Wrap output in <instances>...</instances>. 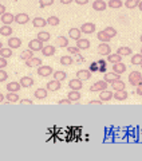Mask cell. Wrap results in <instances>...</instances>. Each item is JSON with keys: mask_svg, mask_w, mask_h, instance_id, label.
<instances>
[{"mask_svg": "<svg viewBox=\"0 0 142 161\" xmlns=\"http://www.w3.org/2000/svg\"><path fill=\"white\" fill-rule=\"evenodd\" d=\"M135 93L138 95H142V85H138V86L135 87Z\"/></svg>", "mask_w": 142, "mask_h": 161, "instance_id": "cell-52", "label": "cell"}, {"mask_svg": "<svg viewBox=\"0 0 142 161\" xmlns=\"http://www.w3.org/2000/svg\"><path fill=\"white\" fill-rule=\"evenodd\" d=\"M138 8H139V11H142V0H141L139 4H138Z\"/></svg>", "mask_w": 142, "mask_h": 161, "instance_id": "cell-57", "label": "cell"}, {"mask_svg": "<svg viewBox=\"0 0 142 161\" xmlns=\"http://www.w3.org/2000/svg\"><path fill=\"white\" fill-rule=\"evenodd\" d=\"M55 51H57V48H55V46H44L42 48V54L44 55V57H52V55L55 54Z\"/></svg>", "mask_w": 142, "mask_h": 161, "instance_id": "cell-17", "label": "cell"}, {"mask_svg": "<svg viewBox=\"0 0 142 161\" xmlns=\"http://www.w3.org/2000/svg\"><path fill=\"white\" fill-rule=\"evenodd\" d=\"M107 60L110 63H118V62H121L122 60V57H121L119 54H109L107 55Z\"/></svg>", "mask_w": 142, "mask_h": 161, "instance_id": "cell-29", "label": "cell"}, {"mask_svg": "<svg viewBox=\"0 0 142 161\" xmlns=\"http://www.w3.org/2000/svg\"><path fill=\"white\" fill-rule=\"evenodd\" d=\"M20 85H22V87H31L34 85V79L31 77H23L20 79Z\"/></svg>", "mask_w": 142, "mask_h": 161, "instance_id": "cell-26", "label": "cell"}, {"mask_svg": "<svg viewBox=\"0 0 142 161\" xmlns=\"http://www.w3.org/2000/svg\"><path fill=\"white\" fill-rule=\"evenodd\" d=\"M6 11H7V9H6V6H3V4H0V16H2L3 14H6Z\"/></svg>", "mask_w": 142, "mask_h": 161, "instance_id": "cell-53", "label": "cell"}, {"mask_svg": "<svg viewBox=\"0 0 142 161\" xmlns=\"http://www.w3.org/2000/svg\"><path fill=\"white\" fill-rule=\"evenodd\" d=\"M113 95H114V93L113 92H110V90H102L101 92V94H99V99L102 101V102H107V101H110L111 98H113Z\"/></svg>", "mask_w": 142, "mask_h": 161, "instance_id": "cell-8", "label": "cell"}, {"mask_svg": "<svg viewBox=\"0 0 142 161\" xmlns=\"http://www.w3.org/2000/svg\"><path fill=\"white\" fill-rule=\"evenodd\" d=\"M97 38H98V40H101L102 43H107V42H110V39H111L110 36H107V34H106L103 30H102L101 32L97 34Z\"/></svg>", "mask_w": 142, "mask_h": 161, "instance_id": "cell-35", "label": "cell"}, {"mask_svg": "<svg viewBox=\"0 0 142 161\" xmlns=\"http://www.w3.org/2000/svg\"><path fill=\"white\" fill-rule=\"evenodd\" d=\"M22 46V40L19 38H9L8 39V47L9 48H19Z\"/></svg>", "mask_w": 142, "mask_h": 161, "instance_id": "cell-18", "label": "cell"}, {"mask_svg": "<svg viewBox=\"0 0 142 161\" xmlns=\"http://www.w3.org/2000/svg\"><path fill=\"white\" fill-rule=\"evenodd\" d=\"M95 24L94 23H90V22H87V23H85V24H82V27H80L79 30H80V32L82 34H93V32H95Z\"/></svg>", "mask_w": 142, "mask_h": 161, "instance_id": "cell-5", "label": "cell"}, {"mask_svg": "<svg viewBox=\"0 0 142 161\" xmlns=\"http://www.w3.org/2000/svg\"><path fill=\"white\" fill-rule=\"evenodd\" d=\"M34 57V51H32V50H24V51L22 53V54H20V59H22V60H28V59H31Z\"/></svg>", "mask_w": 142, "mask_h": 161, "instance_id": "cell-31", "label": "cell"}, {"mask_svg": "<svg viewBox=\"0 0 142 161\" xmlns=\"http://www.w3.org/2000/svg\"><path fill=\"white\" fill-rule=\"evenodd\" d=\"M47 92H48L47 89H42V87H40L38 90H35L34 95H35V98H38V99H43V98L47 97Z\"/></svg>", "mask_w": 142, "mask_h": 161, "instance_id": "cell-27", "label": "cell"}, {"mask_svg": "<svg viewBox=\"0 0 142 161\" xmlns=\"http://www.w3.org/2000/svg\"><path fill=\"white\" fill-rule=\"evenodd\" d=\"M77 4H79V6H85V4L89 3V0H74Z\"/></svg>", "mask_w": 142, "mask_h": 161, "instance_id": "cell-50", "label": "cell"}, {"mask_svg": "<svg viewBox=\"0 0 142 161\" xmlns=\"http://www.w3.org/2000/svg\"><path fill=\"white\" fill-rule=\"evenodd\" d=\"M59 105H71V101L67 98V99H60L59 102H58Z\"/></svg>", "mask_w": 142, "mask_h": 161, "instance_id": "cell-49", "label": "cell"}, {"mask_svg": "<svg viewBox=\"0 0 142 161\" xmlns=\"http://www.w3.org/2000/svg\"><path fill=\"white\" fill-rule=\"evenodd\" d=\"M123 6V3L121 2V0H109V7L110 8H121Z\"/></svg>", "mask_w": 142, "mask_h": 161, "instance_id": "cell-40", "label": "cell"}, {"mask_svg": "<svg viewBox=\"0 0 142 161\" xmlns=\"http://www.w3.org/2000/svg\"><path fill=\"white\" fill-rule=\"evenodd\" d=\"M129 83L131 86H138V85H142V75L139 71H133L129 75Z\"/></svg>", "mask_w": 142, "mask_h": 161, "instance_id": "cell-1", "label": "cell"}, {"mask_svg": "<svg viewBox=\"0 0 142 161\" xmlns=\"http://www.w3.org/2000/svg\"><path fill=\"white\" fill-rule=\"evenodd\" d=\"M12 28L11 26H7V24H4L3 27H0V35H3V36H11L12 35Z\"/></svg>", "mask_w": 142, "mask_h": 161, "instance_id": "cell-28", "label": "cell"}, {"mask_svg": "<svg viewBox=\"0 0 142 161\" xmlns=\"http://www.w3.org/2000/svg\"><path fill=\"white\" fill-rule=\"evenodd\" d=\"M68 86L71 90H77V92H80L83 87V85H82V80L78 79V78H75V79H71L70 82H68Z\"/></svg>", "mask_w": 142, "mask_h": 161, "instance_id": "cell-7", "label": "cell"}, {"mask_svg": "<svg viewBox=\"0 0 142 161\" xmlns=\"http://www.w3.org/2000/svg\"><path fill=\"white\" fill-rule=\"evenodd\" d=\"M57 44L59 47H66L67 48V46H68V40H67V38H64V36H58L57 38Z\"/></svg>", "mask_w": 142, "mask_h": 161, "instance_id": "cell-36", "label": "cell"}, {"mask_svg": "<svg viewBox=\"0 0 142 161\" xmlns=\"http://www.w3.org/2000/svg\"><path fill=\"white\" fill-rule=\"evenodd\" d=\"M107 89V82L103 79V80H97L94 85L90 86V92L91 93H95V92H102V90Z\"/></svg>", "mask_w": 142, "mask_h": 161, "instance_id": "cell-2", "label": "cell"}, {"mask_svg": "<svg viewBox=\"0 0 142 161\" xmlns=\"http://www.w3.org/2000/svg\"><path fill=\"white\" fill-rule=\"evenodd\" d=\"M141 69H142V64H141Z\"/></svg>", "mask_w": 142, "mask_h": 161, "instance_id": "cell-61", "label": "cell"}, {"mask_svg": "<svg viewBox=\"0 0 142 161\" xmlns=\"http://www.w3.org/2000/svg\"><path fill=\"white\" fill-rule=\"evenodd\" d=\"M103 31L106 32V34H107V36H110V38H114V36H117V30L114 28V27H106L105 30H103Z\"/></svg>", "mask_w": 142, "mask_h": 161, "instance_id": "cell-43", "label": "cell"}, {"mask_svg": "<svg viewBox=\"0 0 142 161\" xmlns=\"http://www.w3.org/2000/svg\"><path fill=\"white\" fill-rule=\"evenodd\" d=\"M67 51H68L70 54H79L80 50H79L78 47H71V46H67Z\"/></svg>", "mask_w": 142, "mask_h": 161, "instance_id": "cell-46", "label": "cell"}, {"mask_svg": "<svg viewBox=\"0 0 142 161\" xmlns=\"http://www.w3.org/2000/svg\"><path fill=\"white\" fill-rule=\"evenodd\" d=\"M93 8L95 11H105L107 8V4L105 3V0H95L93 3Z\"/></svg>", "mask_w": 142, "mask_h": 161, "instance_id": "cell-11", "label": "cell"}, {"mask_svg": "<svg viewBox=\"0 0 142 161\" xmlns=\"http://www.w3.org/2000/svg\"><path fill=\"white\" fill-rule=\"evenodd\" d=\"M50 32H46V31H42V32H38V39L39 40H42V42L44 43V42H48L50 40Z\"/></svg>", "mask_w": 142, "mask_h": 161, "instance_id": "cell-38", "label": "cell"}, {"mask_svg": "<svg viewBox=\"0 0 142 161\" xmlns=\"http://www.w3.org/2000/svg\"><path fill=\"white\" fill-rule=\"evenodd\" d=\"M19 102L20 103H22V105H32L34 102H32V101L31 99H20L19 101Z\"/></svg>", "mask_w": 142, "mask_h": 161, "instance_id": "cell-48", "label": "cell"}, {"mask_svg": "<svg viewBox=\"0 0 142 161\" xmlns=\"http://www.w3.org/2000/svg\"><path fill=\"white\" fill-rule=\"evenodd\" d=\"M113 71L117 73V74H122V73H125V71H126L125 63H122V62L114 63V64H113Z\"/></svg>", "mask_w": 142, "mask_h": 161, "instance_id": "cell-21", "label": "cell"}, {"mask_svg": "<svg viewBox=\"0 0 142 161\" xmlns=\"http://www.w3.org/2000/svg\"><path fill=\"white\" fill-rule=\"evenodd\" d=\"M46 86H47L46 89H47L48 92H58V90H60V87H62V85H60L59 80L52 79V80H50V82H47Z\"/></svg>", "mask_w": 142, "mask_h": 161, "instance_id": "cell-6", "label": "cell"}, {"mask_svg": "<svg viewBox=\"0 0 142 161\" xmlns=\"http://www.w3.org/2000/svg\"><path fill=\"white\" fill-rule=\"evenodd\" d=\"M139 2H141V0H126V2H125V7L133 9V8H135V7H138Z\"/></svg>", "mask_w": 142, "mask_h": 161, "instance_id": "cell-37", "label": "cell"}, {"mask_svg": "<svg viewBox=\"0 0 142 161\" xmlns=\"http://www.w3.org/2000/svg\"><path fill=\"white\" fill-rule=\"evenodd\" d=\"M54 74V70L52 67H50V66H39L38 67V75H40V77H50V75H52Z\"/></svg>", "mask_w": 142, "mask_h": 161, "instance_id": "cell-4", "label": "cell"}, {"mask_svg": "<svg viewBox=\"0 0 142 161\" xmlns=\"http://www.w3.org/2000/svg\"><path fill=\"white\" fill-rule=\"evenodd\" d=\"M32 24H34V27L43 28L44 26H47V20L43 19V18H40V16H36V18H34V20H32Z\"/></svg>", "mask_w": 142, "mask_h": 161, "instance_id": "cell-16", "label": "cell"}, {"mask_svg": "<svg viewBox=\"0 0 142 161\" xmlns=\"http://www.w3.org/2000/svg\"><path fill=\"white\" fill-rule=\"evenodd\" d=\"M80 97H82V95H80V93L77 92V90H71V92L67 94V98L71 101V102H77V101H79Z\"/></svg>", "mask_w": 142, "mask_h": 161, "instance_id": "cell-24", "label": "cell"}, {"mask_svg": "<svg viewBox=\"0 0 142 161\" xmlns=\"http://www.w3.org/2000/svg\"><path fill=\"white\" fill-rule=\"evenodd\" d=\"M7 59L6 58H3V57H0V69H6L7 67Z\"/></svg>", "mask_w": 142, "mask_h": 161, "instance_id": "cell-47", "label": "cell"}, {"mask_svg": "<svg viewBox=\"0 0 142 161\" xmlns=\"http://www.w3.org/2000/svg\"><path fill=\"white\" fill-rule=\"evenodd\" d=\"M90 105H101V103H102V101H90V102H89Z\"/></svg>", "mask_w": 142, "mask_h": 161, "instance_id": "cell-54", "label": "cell"}, {"mask_svg": "<svg viewBox=\"0 0 142 161\" xmlns=\"http://www.w3.org/2000/svg\"><path fill=\"white\" fill-rule=\"evenodd\" d=\"M2 48H3V43H2V42H0V50H2Z\"/></svg>", "mask_w": 142, "mask_h": 161, "instance_id": "cell-58", "label": "cell"}, {"mask_svg": "<svg viewBox=\"0 0 142 161\" xmlns=\"http://www.w3.org/2000/svg\"><path fill=\"white\" fill-rule=\"evenodd\" d=\"M77 78L80 79V80H87V79L91 78V71L90 70H86V69L79 70V71L77 73Z\"/></svg>", "mask_w": 142, "mask_h": 161, "instance_id": "cell-10", "label": "cell"}, {"mask_svg": "<svg viewBox=\"0 0 142 161\" xmlns=\"http://www.w3.org/2000/svg\"><path fill=\"white\" fill-rule=\"evenodd\" d=\"M117 54H119L121 57H128V55H131L133 51H131L130 47H119L117 50Z\"/></svg>", "mask_w": 142, "mask_h": 161, "instance_id": "cell-30", "label": "cell"}, {"mask_svg": "<svg viewBox=\"0 0 142 161\" xmlns=\"http://www.w3.org/2000/svg\"><path fill=\"white\" fill-rule=\"evenodd\" d=\"M111 87H113L114 92H121V90H125V82H122L121 79L114 80V82L111 83Z\"/></svg>", "mask_w": 142, "mask_h": 161, "instance_id": "cell-23", "label": "cell"}, {"mask_svg": "<svg viewBox=\"0 0 142 161\" xmlns=\"http://www.w3.org/2000/svg\"><path fill=\"white\" fill-rule=\"evenodd\" d=\"M80 35H82V32H80V30L79 28H70V31H68V36L71 39H74V40H78L80 39Z\"/></svg>", "mask_w": 142, "mask_h": 161, "instance_id": "cell-19", "label": "cell"}, {"mask_svg": "<svg viewBox=\"0 0 142 161\" xmlns=\"http://www.w3.org/2000/svg\"><path fill=\"white\" fill-rule=\"evenodd\" d=\"M6 87H7V92L19 93V90L22 89V85H20V82H9Z\"/></svg>", "mask_w": 142, "mask_h": 161, "instance_id": "cell-12", "label": "cell"}, {"mask_svg": "<svg viewBox=\"0 0 142 161\" xmlns=\"http://www.w3.org/2000/svg\"><path fill=\"white\" fill-rule=\"evenodd\" d=\"M7 78H8L7 71H4V69H0V82H4V80H7Z\"/></svg>", "mask_w": 142, "mask_h": 161, "instance_id": "cell-45", "label": "cell"}, {"mask_svg": "<svg viewBox=\"0 0 142 161\" xmlns=\"http://www.w3.org/2000/svg\"><path fill=\"white\" fill-rule=\"evenodd\" d=\"M131 64H142V54H135L131 57Z\"/></svg>", "mask_w": 142, "mask_h": 161, "instance_id": "cell-41", "label": "cell"}, {"mask_svg": "<svg viewBox=\"0 0 142 161\" xmlns=\"http://www.w3.org/2000/svg\"><path fill=\"white\" fill-rule=\"evenodd\" d=\"M59 62H60V64H63V66H71V64L74 63V59L68 57V55H64V57L60 58Z\"/></svg>", "mask_w": 142, "mask_h": 161, "instance_id": "cell-33", "label": "cell"}, {"mask_svg": "<svg viewBox=\"0 0 142 161\" xmlns=\"http://www.w3.org/2000/svg\"><path fill=\"white\" fill-rule=\"evenodd\" d=\"M0 57H3V58H9V57H12V48H2V50H0Z\"/></svg>", "mask_w": 142, "mask_h": 161, "instance_id": "cell-39", "label": "cell"}, {"mask_svg": "<svg viewBox=\"0 0 142 161\" xmlns=\"http://www.w3.org/2000/svg\"><path fill=\"white\" fill-rule=\"evenodd\" d=\"M60 23V19L58 16H50L47 19V24H50V26H58V24Z\"/></svg>", "mask_w": 142, "mask_h": 161, "instance_id": "cell-42", "label": "cell"}, {"mask_svg": "<svg viewBox=\"0 0 142 161\" xmlns=\"http://www.w3.org/2000/svg\"><path fill=\"white\" fill-rule=\"evenodd\" d=\"M15 22H16L18 24H26V23L30 22V16L27 14L20 12V14H18L16 16H15Z\"/></svg>", "mask_w": 142, "mask_h": 161, "instance_id": "cell-9", "label": "cell"}, {"mask_svg": "<svg viewBox=\"0 0 142 161\" xmlns=\"http://www.w3.org/2000/svg\"><path fill=\"white\" fill-rule=\"evenodd\" d=\"M39 64H42V59L36 57H32L31 59L26 60V66L28 67H35V66H39Z\"/></svg>", "mask_w": 142, "mask_h": 161, "instance_id": "cell-22", "label": "cell"}, {"mask_svg": "<svg viewBox=\"0 0 142 161\" xmlns=\"http://www.w3.org/2000/svg\"><path fill=\"white\" fill-rule=\"evenodd\" d=\"M52 3H54V0H39V6H40V8H46V7L51 6Z\"/></svg>", "mask_w": 142, "mask_h": 161, "instance_id": "cell-44", "label": "cell"}, {"mask_svg": "<svg viewBox=\"0 0 142 161\" xmlns=\"http://www.w3.org/2000/svg\"><path fill=\"white\" fill-rule=\"evenodd\" d=\"M4 99H6V97H4V95H3L2 93H0V103L4 102Z\"/></svg>", "mask_w": 142, "mask_h": 161, "instance_id": "cell-56", "label": "cell"}, {"mask_svg": "<svg viewBox=\"0 0 142 161\" xmlns=\"http://www.w3.org/2000/svg\"><path fill=\"white\" fill-rule=\"evenodd\" d=\"M111 53V48L107 43H101L98 46V54L101 55H109Z\"/></svg>", "mask_w": 142, "mask_h": 161, "instance_id": "cell-15", "label": "cell"}, {"mask_svg": "<svg viewBox=\"0 0 142 161\" xmlns=\"http://www.w3.org/2000/svg\"><path fill=\"white\" fill-rule=\"evenodd\" d=\"M139 40H141V43H142V35H141V36H139Z\"/></svg>", "mask_w": 142, "mask_h": 161, "instance_id": "cell-59", "label": "cell"}, {"mask_svg": "<svg viewBox=\"0 0 142 161\" xmlns=\"http://www.w3.org/2000/svg\"><path fill=\"white\" fill-rule=\"evenodd\" d=\"M128 92L126 90H121V92H114V95L113 97L117 99V101H125L126 98H128Z\"/></svg>", "mask_w": 142, "mask_h": 161, "instance_id": "cell-25", "label": "cell"}, {"mask_svg": "<svg viewBox=\"0 0 142 161\" xmlns=\"http://www.w3.org/2000/svg\"><path fill=\"white\" fill-rule=\"evenodd\" d=\"M12 22H15V16L12 14H9V12H6V14H3L2 15V23L3 24H7V26H9Z\"/></svg>", "mask_w": 142, "mask_h": 161, "instance_id": "cell-14", "label": "cell"}, {"mask_svg": "<svg viewBox=\"0 0 142 161\" xmlns=\"http://www.w3.org/2000/svg\"><path fill=\"white\" fill-rule=\"evenodd\" d=\"M7 101L8 102H12V103H15V102H19V95H18V93H12V92H8L7 93Z\"/></svg>", "mask_w": 142, "mask_h": 161, "instance_id": "cell-34", "label": "cell"}, {"mask_svg": "<svg viewBox=\"0 0 142 161\" xmlns=\"http://www.w3.org/2000/svg\"><path fill=\"white\" fill-rule=\"evenodd\" d=\"M77 47L79 50H87L90 47V40L89 39H78L77 40Z\"/></svg>", "mask_w": 142, "mask_h": 161, "instance_id": "cell-20", "label": "cell"}, {"mask_svg": "<svg viewBox=\"0 0 142 161\" xmlns=\"http://www.w3.org/2000/svg\"><path fill=\"white\" fill-rule=\"evenodd\" d=\"M121 78V74H117V73H107V74H105V80L107 83H113L114 80H118Z\"/></svg>", "mask_w": 142, "mask_h": 161, "instance_id": "cell-13", "label": "cell"}, {"mask_svg": "<svg viewBox=\"0 0 142 161\" xmlns=\"http://www.w3.org/2000/svg\"><path fill=\"white\" fill-rule=\"evenodd\" d=\"M52 77H54V79H57V80H59V82H62V80H64L66 78H67V74H66L64 71H54V74H52Z\"/></svg>", "mask_w": 142, "mask_h": 161, "instance_id": "cell-32", "label": "cell"}, {"mask_svg": "<svg viewBox=\"0 0 142 161\" xmlns=\"http://www.w3.org/2000/svg\"><path fill=\"white\" fill-rule=\"evenodd\" d=\"M141 54H142V48H141Z\"/></svg>", "mask_w": 142, "mask_h": 161, "instance_id": "cell-60", "label": "cell"}, {"mask_svg": "<svg viewBox=\"0 0 142 161\" xmlns=\"http://www.w3.org/2000/svg\"><path fill=\"white\" fill-rule=\"evenodd\" d=\"M43 47H44L43 46V42H42V40H39L38 38L30 40V43H28V48L32 50V51H42Z\"/></svg>", "mask_w": 142, "mask_h": 161, "instance_id": "cell-3", "label": "cell"}, {"mask_svg": "<svg viewBox=\"0 0 142 161\" xmlns=\"http://www.w3.org/2000/svg\"><path fill=\"white\" fill-rule=\"evenodd\" d=\"M75 60H78V62H83L85 58L80 54H75Z\"/></svg>", "mask_w": 142, "mask_h": 161, "instance_id": "cell-51", "label": "cell"}, {"mask_svg": "<svg viewBox=\"0 0 142 161\" xmlns=\"http://www.w3.org/2000/svg\"><path fill=\"white\" fill-rule=\"evenodd\" d=\"M71 2H74V0H60V3L62 4H70Z\"/></svg>", "mask_w": 142, "mask_h": 161, "instance_id": "cell-55", "label": "cell"}]
</instances>
